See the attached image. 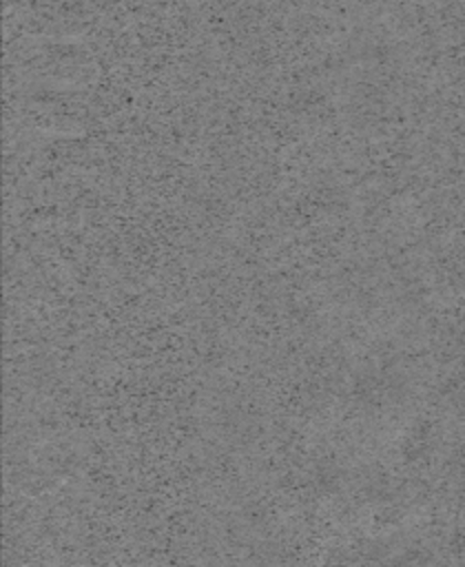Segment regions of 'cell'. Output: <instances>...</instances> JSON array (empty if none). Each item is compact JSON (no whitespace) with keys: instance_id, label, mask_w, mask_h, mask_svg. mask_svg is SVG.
<instances>
[{"instance_id":"obj_1","label":"cell","mask_w":465,"mask_h":567,"mask_svg":"<svg viewBox=\"0 0 465 567\" xmlns=\"http://www.w3.org/2000/svg\"><path fill=\"white\" fill-rule=\"evenodd\" d=\"M29 31L42 35H69L84 29L89 7L84 0H22L16 9Z\"/></svg>"}]
</instances>
